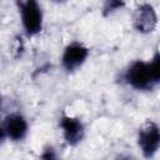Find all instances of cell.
Masks as SVG:
<instances>
[{
    "label": "cell",
    "mask_w": 160,
    "mask_h": 160,
    "mask_svg": "<svg viewBox=\"0 0 160 160\" xmlns=\"http://www.w3.org/2000/svg\"><path fill=\"white\" fill-rule=\"evenodd\" d=\"M39 160H60V159H59V155H58L55 148L51 145H48L42 149Z\"/></svg>",
    "instance_id": "cell-9"
},
{
    "label": "cell",
    "mask_w": 160,
    "mask_h": 160,
    "mask_svg": "<svg viewBox=\"0 0 160 160\" xmlns=\"http://www.w3.org/2000/svg\"><path fill=\"white\" fill-rule=\"evenodd\" d=\"M2 125L6 132V138L11 141L24 140L29 131V122L20 112H11L6 115Z\"/></svg>",
    "instance_id": "cell-7"
},
{
    "label": "cell",
    "mask_w": 160,
    "mask_h": 160,
    "mask_svg": "<svg viewBox=\"0 0 160 160\" xmlns=\"http://www.w3.org/2000/svg\"><path fill=\"white\" fill-rule=\"evenodd\" d=\"M114 160H135L132 156H130V155H126V154H120V155H118Z\"/></svg>",
    "instance_id": "cell-11"
},
{
    "label": "cell",
    "mask_w": 160,
    "mask_h": 160,
    "mask_svg": "<svg viewBox=\"0 0 160 160\" xmlns=\"http://www.w3.org/2000/svg\"><path fill=\"white\" fill-rule=\"evenodd\" d=\"M126 85L138 91H150L160 82V55L155 52L151 60H135L122 74Z\"/></svg>",
    "instance_id": "cell-1"
},
{
    "label": "cell",
    "mask_w": 160,
    "mask_h": 160,
    "mask_svg": "<svg viewBox=\"0 0 160 160\" xmlns=\"http://www.w3.org/2000/svg\"><path fill=\"white\" fill-rule=\"evenodd\" d=\"M5 139H8V138H6V132H5L4 125H2V124H0V145L5 141Z\"/></svg>",
    "instance_id": "cell-10"
},
{
    "label": "cell",
    "mask_w": 160,
    "mask_h": 160,
    "mask_svg": "<svg viewBox=\"0 0 160 160\" xmlns=\"http://www.w3.org/2000/svg\"><path fill=\"white\" fill-rule=\"evenodd\" d=\"M89 48L80 41H71L68 44L61 54V65L65 71L74 72L80 69L89 58Z\"/></svg>",
    "instance_id": "cell-4"
},
{
    "label": "cell",
    "mask_w": 160,
    "mask_h": 160,
    "mask_svg": "<svg viewBox=\"0 0 160 160\" xmlns=\"http://www.w3.org/2000/svg\"><path fill=\"white\" fill-rule=\"evenodd\" d=\"M1 104H2V100H1V95H0V108H1Z\"/></svg>",
    "instance_id": "cell-12"
},
{
    "label": "cell",
    "mask_w": 160,
    "mask_h": 160,
    "mask_svg": "<svg viewBox=\"0 0 160 160\" xmlns=\"http://www.w3.org/2000/svg\"><path fill=\"white\" fill-rule=\"evenodd\" d=\"M158 26V14L149 2L140 4L134 12V28L140 34H151Z\"/></svg>",
    "instance_id": "cell-6"
},
{
    "label": "cell",
    "mask_w": 160,
    "mask_h": 160,
    "mask_svg": "<svg viewBox=\"0 0 160 160\" xmlns=\"http://www.w3.org/2000/svg\"><path fill=\"white\" fill-rule=\"evenodd\" d=\"M62 138L69 146L79 145L85 138V126L79 118L71 115H62L59 120Z\"/></svg>",
    "instance_id": "cell-5"
},
{
    "label": "cell",
    "mask_w": 160,
    "mask_h": 160,
    "mask_svg": "<svg viewBox=\"0 0 160 160\" xmlns=\"http://www.w3.org/2000/svg\"><path fill=\"white\" fill-rule=\"evenodd\" d=\"M125 6V2L124 1H118V0H110V1H106L104 4V8H102V14L104 16H108V15H111L112 12L120 10L121 8Z\"/></svg>",
    "instance_id": "cell-8"
},
{
    "label": "cell",
    "mask_w": 160,
    "mask_h": 160,
    "mask_svg": "<svg viewBox=\"0 0 160 160\" xmlns=\"http://www.w3.org/2000/svg\"><path fill=\"white\" fill-rule=\"evenodd\" d=\"M24 32L28 38H34L41 32L44 26V14L41 5L35 0L16 2Z\"/></svg>",
    "instance_id": "cell-2"
},
{
    "label": "cell",
    "mask_w": 160,
    "mask_h": 160,
    "mask_svg": "<svg viewBox=\"0 0 160 160\" xmlns=\"http://www.w3.org/2000/svg\"><path fill=\"white\" fill-rule=\"evenodd\" d=\"M138 146L145 159H152L160 148V128L152 120H146L138 131Z\"/></svg>",
    "instance_id": "cell-3"
}]
</instances>
